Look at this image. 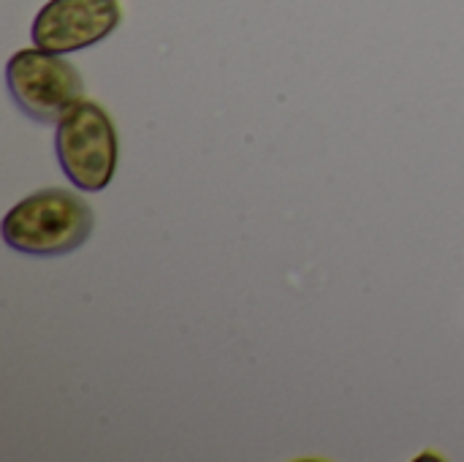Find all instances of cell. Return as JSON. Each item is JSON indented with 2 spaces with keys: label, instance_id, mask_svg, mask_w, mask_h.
I'll return each instance as SVG.
<instances>
[{
  "label": "cell",
  "instance_id": "6da1fadb",
  "mask_svg": "<svg viewBox=\"0 0 464 462\" xmlns=\"http://www.w3.org/2000/svg\"><path fill=\"white\" fill-rule=\"evenodd\" d=\"M95 226L92 207L65 188H41L16 202L3 218L8 248L35 259H54L82 248Z\"/></svg>",
  "mask_w": 464,
  "mask_h": 462
},
{
  "label": "cell",
  "instance_id": "7a4b0ae2",
  "mask_svg": "<svg viewBox=\"0 0 464 462\" xmlns=\"http://www.w3.org/2000/svg\"><path fill=\"white\" fill-rule=\"evenodd\" d=\"M54 152L63 174L79 191L98 193L109 188L120 155L114 120L101 103L82 98L57 120Z\"/></svg>",
  "mask_w": 464,
  "mask_h": 462
},
{
  "label": "cell",
  "instance_id": "3957f363",
  "mask_svg": "<svg viewBox=\"0 0 464 462\" xmlns=\"http://www.w3.org/2000/svg\"><path fill=\"white\" fill-rule=\"evenodd\" d=\"M5 84L19 112L41 125H57V120L84 98L79 71L65 57L38 46L11 54Z\"/></svg>",
  "mask_w": 464,
  "mask_h": 462
},
{
  "label": "cell",
  "instance_id": "277c9868",
  "mask_svg": "<svg viewBox=\"0 0 464 462\" xmlns=\"http://www.w3.org/2000/svg\"><path fill=\"white\" fill-rule=\"evenodd\" d=\"M120 22V0H49L35 14L30 38L38 49L68 54L109 38Z\"/></svg>",
  "mask_w": 464,
  "mask_h": 462
}]
</instances>
